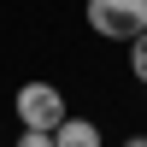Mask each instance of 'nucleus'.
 Returning a JSON list of instances; mask_svg holds the SVG:
<instances>
[{
	"instance_id": "1",
	"label": "nucleus",
	"mask_w": 147,
	"mask_h": 147,
	"mask_svg": "<svg viewBox=\"0 0 147 147\" xmlns=\"http://www.w3.org/2000/svg\"><path fill=\"white\" fill-rule=\"evenodd\" d=\"M88 30L100 41H136L147 35V0H88Z\"/></svg>"
},
{
	"instance_id": "2",
	"label": "nucleus",
	"mask_w": 147,
	"mask_h": 147,
	"mask_svg": "<svg viewBox=\"0 0 147 147\" xmlns=\"http://www.w3.org/2000/svg\"><path fill=\"white\" fill-rule=\"evenodd\" d=\"M18 118H24V129H47V136H53L59 124H65L71 118V106H65V94L53 88V82H24L18 88Z\"/></svg>"
},
{
	"instance_id": "3",
	"label": "nucleus",
	"mask_w": 147,
	"mask_h": 147,
	"mask_svg": "<svg viewBox=\"0 0 147 147\" xmlns=\"http://www.w3.org/2000/svg\"><path fill=\"white\" fill-rule=\"evenodd\" d=\"M53 147H100V124H88V118H65V124L53 129Z\"/></svg>"
},
{
	"instance_id": "4",
	"label": "nucleus",
	"mask_w": 147,
	"mask_h": 147,
	"mask_svg": "<svg viewBox=\"0 0 147 147\" xmlns=\"http://www.w3.org/2000/svg\"><path fill=\"white\" fill-rule=\"evenodd\" d=\"M129 71H136V82H147V35L129 41Z\"/></svg>"
},
{
	"instance_id": "5",
	"label": "nucleus",
	"mask_w": 147,
	"mask_h": 147,
	"mask_svg": "<svg viewBox=\"0 0 147 147\" xmlns=\"http://www.w3.org/2000/svg\"><path fill=\"white\" fill-rule=\"evenodd\" d=\"M18 147H53V136H47V129H24Z\"/></svg>"
},
{
	"instance_id": "6",
	"label": "nucleus",
	"mask_w": 147,
	"mask_h": 147,
	"mask_svg": "<svg viewBox=\"0 0 147 147\" xmlns=\"http://www.w3.org/2000/svg\"><path fill=\"white\" fill-rule=\"evenodd\" d=\"M124 147H147V136H129V141H124Z\"/></svg>"
}]
</instances>
